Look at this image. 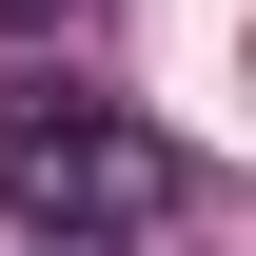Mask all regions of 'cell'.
<instances>
[{"mask_svg": "<svg viewBox=\"0 0 256 256\" xmlns=\"http://www.w3.org/2000/svg\"><path fill=\"white\" fill-rule=\"evenodd\" d=\"M0 197H20L60 256H118V236L178 217V138L118 118L98 79H0Z\"/></svg>", "mask_w": 256, "mask_h": 256, "instance_id": "cell-1", "label": "cell"}, {"mask_svg": "<svg viewBox=\"0 0 256 256\" xmlns=\"http://www.w3.org/2000/svg\"><path fill=\"white\" fill-rule=\"evenodd\" d=\"M0 20H20V40H60V20H98V0H0Z\"/></svg>", "mask_w": 256, "mask_h": 256, "instance_id": "cell-2", "label": "cell"}]
</instances>
